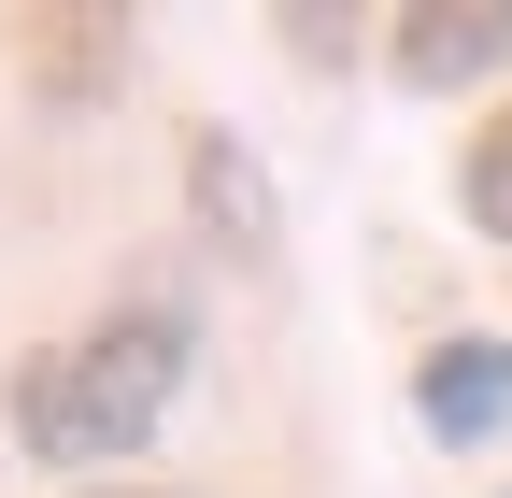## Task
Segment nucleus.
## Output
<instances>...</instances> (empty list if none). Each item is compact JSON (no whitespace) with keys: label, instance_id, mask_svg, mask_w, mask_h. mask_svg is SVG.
<instances>
[{"label":"nucleus","instance_id":"1","mask_svg":"<svg viewBox=\"0 0 512 498\" xmlns=\"http://www.w3.org/2000/svg\"><path fill=\"white\" fill-rule=\"evenodd\" d=\"M185 356H200V314H185V299H114V314L57 328L43 356H15V385H0L15 456L100 470V456H128V442H157L171 399H185Z\"/></svg>","mask_w":512,"mask_h":498},{"label":"nucleus","instance_id":"2","mask_svg":"<svg viewBox=\"0 0 512 498\" xmlns=\"http://www.w3.org/2000/svg\"><path fill=\"white\" fill-rule=\"evenodd\" d=\"M384 72L413 100H456V86L512 72V0H413L399 29H384Z\"/></svg>","mask_w":512,"mask_h":498},{"label":"nucleus","instance_id":"3","mask_svg":"<svg viewBox=\"0 0 512 498\" xmlns=\"http://www.w3.org/2000/svg\"><path fill=\"white\" fill-rule=\"evenodd\" d=\"M413 413H427V442H498V427H512V342L498 328L427 342L413 356Z\"/></svg>","mask_w":512,"mask_h":498},{"label":"nucleus","instance_id":"4","mask_svg":"<svg viewBox=\"0 0 512 498\" xmlns=\"http://www.w3.org/2000/svg\"><path fill=\"white\" fill-rule=\"evenodd\" d=\"M185 214H200L228 257H271V171L242 129H185Z\"/></svg>","mask_w":512,"mask_h":498},{"label":"nucleus","instance_id":"5","mask_svg":"<svg viewBox=\"0 0 512 498\" xmlns=\"http://www.w3.org/2000/svg\"><path fill=\"white\" fill-rule=\"evenodd\" d=\"M128 43H143L128 15H43V29H29V57L57 72V114H86V86H100V72H128Z\"/></svg>","mask_w":512,"mask_h":498},{"label":"nucleus","instance_id":"6","mask_svg":"<svg viewBox=\"0 0 512 498\" xmlns=\"http://www.w3.org/2000/svg\"><path fill=\"white\" fill-rule=\"evenodd\" d=\"M456 214L484 228V242H512V100L470 129V157H456Z\"/></svg>","mask_w":512,"mask_h":498},{"label":"nucleus","instance_id":"7","mask_svg":"<svg viewBox=\"0 0 512 498\" xmlns=\"http://www.w3.org/2000/svg\"><path fill=\"white\" fill-rule=\"evenodd\" d=\"M100 498H157V484H100Z\"/></svg>","mask_w":512,"mask_h":498}]
</instances>
